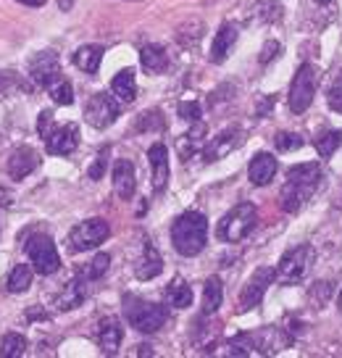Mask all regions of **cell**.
<instances>
[{
	"label": "cell",
	"instance_id": "cell-7",
	"mask_svg": "<svg viewBox=\"0 0 342 358\" xmlns=\"http://www.w3.org/2000/svg\"><path fill=\"white\" fill-rule=\"evenodd\" d=\"M313 95H316V74H313V66L303 64L298 69V74L290 85V111L292 113H303L308 111V106L313 103Z\"/></svg>",
	"mask_w": 342,
	"mask_h": 358
},
{
	"label": "cell",
	"instance_id": "cell-15",
	"mask_svg": "<svg viewBox=\"0 0 342 358\" xmlns=\"http://www.w3.org/2000/svg\"><path fill=\"white\" fill-rule=\"evenodd\" d=\"M148 161H150V185H153V192H164L166 185H169V150H166V145L155 143L148 150Z\"/></svg>",
	"mask_w": 342,
	"mask_h": 358
},
{
	"label": "cell",
	"instance_id": "cell-31",
	"mask_svg": "<svg viewBox=\"0 0 342 358\" xmlns=\"http://www.w3.org/2000/svg\"><path fill=\"white\" fill-rule=\"evenodd\" d=\"M111 266V256L108 253H98V256L90 261V266L87 268H82V280H100L106 271H108Z\"/></svg>",
	"mask_w": 342,
	"mask_h": 358
},
{
	"label": "cell",
	"instance_id": "cell-44",
	"mask_svg": "<svg viewBox=\"0 0 342 358\" xmlns=\"http://www.w3.org/2000/svg\"><path fill=\"white\" fill-rule=\"evenodd\" d=\"M337 308H340V313H342V290H340V295H337Z\"/></svg>",
	"mask_w": 342,
	"mask_h": 358
},
{
	"label": "cell",
	"instance_id": "cell-20",
	"mask_svg": "<svg viewBox=\"0 0 342 358\" xmlns=\"http://www.w3.org/2000/svg\"><path fill=\"white\" fill-rule=\"evenodd\" d=\"M234 43H237V27L234 24H224L219 32H216V40H213V48H211V61L213 64L227 61Z\"/></svg>",
	"mask_w": 342,
	"mask_h": 358
},
{
	"label": "cell",
	"instance_id": "cell-4",
	"mask_svg": "<svg viewBox=\"0 0 342 358\" xmlns=\"http://www.w3.org/2000/svg\"><path fill=\"white\" fill-rule=\"evenodd\" d=\"M255 222H258V208H255L253 203H237L232 211L219 222L216 237L224 240V243H240V240H245L253 232Z\"/></svg>",
	"mask_w": 342,
	"mask_h": 358
},
{
	"label": "cell",
	"instance_id": "cell-17",
	"mask_svg": "<svg viewBox=\"0 0 342 358\" xmlns=\"http://www.w3.org/2000/svg\"><path fill=\"white\" fill-rule=\"evenodd\" d=\"M161 271H164V258H161V253H158L150 243H145L143 256L137 258V264H134V277L148 282V280H153V277H158Z\"/></svg>",
	"mask_w": 342,
	"mask_h": 358
},
{
	"label": "cell",
	"instance_id": "cell-38",
	"mask_svg": "<svg viewBox=\"0 0 342 358\" xmlns=\"http://www.w3.org/2000/svg\"><path fill=\"white\" fill-rule=\"evenodd\" d=\"M282 53V45L274 43V40H269V43L264 45V53H261V64H269L271 58H276Z\"/></svg>",
	"mask_w": 342,
	"mask_h": 358
},
{
	"label": "cell",
	"instance_id": "cell-34",
	"mask_svg": "<svg viewBox=\"0 0 342 358\" xmlns=\"http://www.w3.org/2000/svg\"><path fill=\"white\" fill-rule=\"evenodd\" d=\"M164 129V116H161V111H148L140 116V124H137V129L140 132H145V129Z\"/></svg>",
	"mask_w": 342,
	"mask_h": 358
},
{
	"label": "cell",
	"instance_id": "cell-33",
	"mask_svg": "<svg viewBox=\"0 0 342 358\" xmlns=\"http://www.w3.org/2000/svg\"><path fill=\"white\" fill-rule=\"evenodd\" d=\"M50 95H53V101L58 103V106H71V103H74V90H71V85H69L66 79H61L58 85H53V87H50Z\"/></svg>",
	"mask_w": 342,
	"mask_h": 358
},
{
	"label": "cell",
	"instance_id": "cell-37",
	"mask_svg": "<svg viewBox=\"0 0 342 358\" xmlns=\"http://www.w3.org/2000/svg\"><path fill=\"white\" fill-rule=\"evenodd\" d=\"M329 292H332V285L329 282H316L313 287H311V301L313 303H327V298H329Z\"/></svg>",
	"mask_w": 342,
	"mask_h": 358
},
{
	"label": "cell",
	"instance_id": "cell-36",
	"mask_svg": "<svg viewBox=\"0 0 342 358\" xmlns=\"http://www.w3.org/2000/svg\"><path fill=\"white\" fill-rule=\"evenodd\" d=\"M179 116H182L185 122H200V106L195 101L179 103Z\"/></svg>",
	"mask_w": 342,
	"mask_h": 358
},
{
	"label": "cell",
	"instance_id": "cell-5",
	"mask_svg": "<svg viewBox=\"0 0 342 358\" xmlns=\"http://www.w3.org/2000/svg\"><path fill=\"white\" fill-rule=\"evenodd\" d=\"M108 235H111V227L106 219H87V222H79L69 232L66 248L71 253H85L90 248H98L100 243H106Z\"/></svg>",
	"mask_w": 342,
	"mask_h": 358
},
{
	"label": "cell",
	"instance_id": "cell-28",
	"mask_svg": "<svg viewBox=\"0 0 342 358\" xmlns=\"http://www.w3.org/2000/svg\"><path fill=\"white\" fill-rule=\"evenodd\" d=\"M27 353V337L16 335V332H8L0 343V356L3 358H22Z\"/></svg>",
	"mask_w": 342,
	"mask_h": 358
},
{
	"label": "cell",
	"instance_id": "cell-2",
	"mask_svg": "<svg viewBox=\"0 0 342 358\" xmlns=\"http://www.w3.org/2000/svg\"><path fill=\"white\" fill-rule=\"evenodd\" d=\"M208 240V222L200 211H187L171 224V243L182 256H198Z\"/></svg>",
	"mask_w": 342,
	"mask_h": 358
},
{
	"label": "cell",
	"instance_id": "cell-40",
	"mask_svg": "<svg viewBox=\"0 0 342 358\" xmlns=\"http://www.w3.org/2000/svg\"><path fill=\"white\" fill-rule=\"evenodd\" d=\"M327 101H329L332 111L342 113V87H334V90H329V95H327Z\"/></svg>",
	"mask_w": 342,
	"mask_h": 358
},
{
	"label": "cell",
	"instance_id": "cell-12",
	"mask_svg": "<svg viewBox=\"0 0 342 358\" xmlns=\"http://www.w3.org/2000/svg\"><path fill=\"white\" fill-rule=\"evenodd\" d=\"M79 145V127L77 124H64L45 137V148L50 156H69Z\"/></svg>",
	"mask_w": 342,
	"mask_h": 358
},
{
	"label": "cell",
	"instance_id": "cell-25",
	"mask_svg": "<svg viewBox=\"0 0 342 358\" xmlns=\"http://www.w3.org/2000/svg\"><path fill=\"white\" fill-rule=\"evenodd\" d=\"M166 301L174 308H187L190 303H192V290H190L187 282L182 280V277H174V280L169 282V287H166Z\"/></svg>",
	"mask_w": 342,
	"mask_h": 358
},
{
	"label": "cell",
	"instance_id": "cell-24",
	"mask_svg": "<svg viewBox=\"0 0 342 358\" xmlns=\"http://www.w3.org/2000/svg\"><path fill=\"white\" fill-rule=\"evenodd\" d=\"M100 61H103V48L100 45H82L77 53H74V64L85 74H95L100 69Z\"/></svg>",
	"mask_w": 342,
	"mask_h": 358
},
{
	"label": "cell",
	"instance_id": "cell-45",
	"mask_svg": "<svg viewBox=\"0 0 342 358\" xmlns=\"http://www.w3.org/2000/svg\"><path fill=\"white\" fill-rule=\"evenodd\" d=\"M316 3H329V0H316Z\"/></svg>",
	"mask_w": 342,
	"mask_h": 358
},
{
	"label": "cell",
	"instance_id": "cell-11",
	"mask_svg": "<svg viewBox=\"0 0 342 358\" xmlns=\"http://www.w3.org/2000/svg\"><path fill=\"white\" fill-rule=\"evenodd\" d=\"M274 277H276L274 268H269V266L258 268L253 277L248 280V285H245L243 298H240V308H243V311H250L255 306H261V301H264L266 290H269V285L274 282Z\"/></svg>",
	"mask_w": 342,
	"mask_h": 358
},
{
	"label": "cell",
	"instance_id": "cell-35",
	"mask_svg": "<svg viewBox=\"0 0 342 358\" xmlns=\"http://www.w3.org/2000/svg\"><path fill=\"white\" fill-rule=\"evenodd\" d=\"M106 166H108V148H103V150L98 153L95 164L87 169V177L90 179H100L103 174H106Z\"/></svg>",
	"mask_w": 342,
	"mask_h": 358
},
{
	"label": "cell",
	"instance_id": "cell-32",
	"mask_svg": "<svg viewBox=\"0 0 342 358\" xmlns=\"http://www.w3.org/2000/svg\"><path fill=\"white\" fill-rule=\"evenodd\" d=\"M274 145L279 153H290V150H298V148H303V137L295 132H279L274 137Z\"/></svg>",
	"mask_w": 342,
	"mask_h": 358
},
{
	"label": "cell",
	"instance_id": "cell-9",
	"mask_svg": "<svg viewBox=\"0 0 342 358\" xmlns=\"http://www.w3.org/2000/svg\"><path fill=\"white\" fill-rule=\"evenodd\" d=\"M116 116H119V103L108 92H95L85 106V122L95 129H106L108 124L116 122Z\"/></svg>",
	"mask_w": 342,
	"mask_h": 358
},
{
	"label": "cell",
	"instance_id": "cell-6",
	"mask_svg": "<svg viewBox=\"0 0 342 358\" xmlns=\"http://www.w3.org/2000/svg\"><path fill=\"white\" fill-rule=\"evenodd\" d=\"M311 264H313V248L311 245H298L287 250L282 261H279V268H276V280L279 285H298L306 274H308Z\"/></svg>",
	"mask_w": 342,
	"mask_h": 358
},
{
	"label": "cell",
	"instance_id": "cell-16",
	"mask_svg": "<svg viewBox=\"0 0 342 358\" xmlns=\"http://www.w3.org/2000/svg\"><path fill=\"white\" fill-rule=\"evenodd\" d=\"M134 187H137V174H134L132 161L127 158H119L113 164V190L122 201H129L134 195Z\"/></svg>",
	"mask_w": 342,
	"mask_h": 358
},
{
	"label": "cell",
	"instance_id": "cell-23",
	"mask_svg": "<svg viewBox=\"0 0 342 358\" xmlns=\"http://www.w3.org/2000/svg\"><path fill=\"white\" fill-rule=\"evenodd\" d=\"M140 61H143V69L150 71V74H164L169 69V56L161 45H145L143 53H140Z\"/></svg>",
	"mask_w": 342,
	"mask_h": 358
},
{
	"label": "cell",
	"instance_id": "cell-39",
	"mask_svg": "<svg viewBox=\"0 0 342 358\" xmlns=\"http://www.w3.org/2000/svg\"><path fill=\"white\" fill-rule=\"evenodd\" d=\"M50 127H53V113L43 111V113H40V122H37V132H40V137H43V140L50 134Z\"/></svg>",
	"mask_w": 342,
	"mask_h": 358
},
{
	"label": "cell",
	"instance_id": "cell-42",
	"mask_svg": "<svg viewBox=\"0 0 342 358\" xmlns=\"http://www.w3.org/2000/svg\"><path fill=\"white\" fill-rule=\"evenodd\" d=\"M58 6H61V11H69L74 6V0H58Z\"/></svg>",
	"mask_w": 342,
	"mask_h": 358
},
{
	"label": "cell",
	"instance_id": "cell-30",
	"mask_svg": "<svg viewBox=\"0 0 342 358\" xmlns=\"http://www.w3.org/2000/svg\"><path fill=\"white\" fill-rule=\"evenodd\" d=\"M342 145V132H324L319 134V140H316V150H319V156L321 158H329L334 156V150Z\"/></svg>",
	"mask_w": 342,
	"mask_h": 358
},
{
	"label": "cell",
	"instance_id": "cell-18",
	"mask_svg": "<svg viewBox=\"0 0 342 358\" xmlns=\"http://www.w3.org/2000/svg\"><path fill=\"white\" fill-rule=\"evenodd\" d=\"M248 177H250L253 185L266 187L276 177V158L271 153H255L250 166H248Z\"/></svg>",
	"mask_w": 342,
	"mask_h": 358
},
{
	"label": "cell",
	"instance_id": "cell-10",
	"mask_svg": "<svg viewBox=\"0 0 342 358\" xmlns=\"http://www.w3.org/2000/svg\"><path fill=\"white\" fill-rule=\"evenodd\" d=\"M29 77L40 85V87L50 90L53 85L61 82V66H58V56H55L53 50H43V53H37L32 58V64H29Z\"/></svg>",
	"mask_w": 342,
	"mask_h": 358
},
{
	"label": "cell",
	"instance_id": "cell-27",
	"mask_svg": "<svg viewBox=\"0 0 342 358\" xmlns=\"http://www.w3.org/2000/svg\"><path fill=\"white\" fill-rule=\"evenodd\" d=\"M203 137H206V124L195 122V129H190V132L179 140V156H182V161H187L195 150L203 148Z\"/></svg>",
	"mask_w": 342,
	"mask_h": 358
},
{
	"label": "cell",
	"instance_id": "cell-29",
	"mask_svg": "<svg viewBox=\"0 0 342 358\" xmlns=\"http://www.w3.org/2000/svg\"><path fill=\"white\" fill-rule=\"evenodd\" d=\"M29 285H32V266H27V264L13 266L6 287H8L11 292H24V290H29Z\"/></svg>",
	"mask_w": 342,
	"mask_h": 358
},
{
	"label": "cell",
	"instance_id": "cell-21",
	"mask_svg": "<svg viewBox=\"0 0 342 358\" xmlns=\"http://www.w3.org/2000/svg\"><path fill=\"white\" fill-rule=\"evenodd\" d=\"M221 301H224V285H221L219 277H208L206 285H203V303H200L203 316H211V313L219 311Z\"/></svg>",
	"mask_w": 342,
	"mask_h": 358
},
{
	"label": "cell",
	"instance_id": "cell-13",
	"mask_svg": "<svg viewBox=\"0 0 342 358\" xmlns=\"http://www.w3.org/2000/svg\"><path fill=\"white\" fill-rule=\"evenodd\" d=\"M243 145V129H237V127H229V129H224V132L208 143V145L203 148V158L213 164V161H221L224 156H229L234 148Z\"/></svg>",
	"mask_w": 342,
	"mask_h": 358
},
{
	"label": "cell",
	"instance_id": "cell-14",
	"mask_svg": "<svg viewBox=\"0 0 342 358\" xmlns=\"http://www.w3.org/2000/svg\"><path fill=\"white\" fill-rule=\"evenodd\" d=\"M37 166H40V156H37V150H32L29 145H22L11 153L8 164H6V171H8V177L19 182V179L29 177Z\"/></svg>",
	"mask_w": 342,
	"mask_h": 358
},
{
	"label": "cell",
	"instance_id": "cell-22",
	"mask_svg": "<svg viewBox=\"0 0 342 358\" xmlns=\"http://www.w3.org/2000/svg\"><path fill=\"white\" fill-rule=\"evenodd\" d=\"M85 298H87V287H85V282L74 280V282H69L66 287H64V292L58 295L55 306H58L61 311H71V308L82 306V303H85Z\"/></svg>",
	"mask_w": 342,
	"mask_h": 358
},
{
	"label": "cell",
	"instance_id": "cell-19",
	"mask_svg": "<svg viewBox=\"0 0 342 358\" xmlns=\"http://www.w3.org/2000/svg\"><path fill=\"white\" fill-rule=\"evenodd\" d=\"M98 345L106 356H113L122 345V327L116 319H103L98 329Z\"/></svg>",
	"mask_w": 342,
	"mask_h": 358
},
{
	"label": "cell",
	"instance_id": "cell-8",
	"mask_svg": "<svg viewBox=\"0 0 342 358\" xmlns=\"http://www.w3.org/2000/svg\"><path fill=\"white\" fill-rule=\"evenodd\" d=\"M27 256L32 261V268L37 274H55L58 266H61V258H58V250H55V243L50 237H32L27 240Z\"/></svg>",
	"mask_w": 342,
	"mask_h": 358
},
{
	"label": "cell",
	"instance_id": "cell-3",
	"mask_svg": "<svg viewBox=\"0 0 342 358\" xmlns=\"http://www.w3.org/2000/svg\"><path fill=\"white\" fill-rule=\"evenodd\" d=\"M122 311H124V319H127L137 332H143V335L158 332V329L166 324V319H169V308H166V306L143 301L140 295H124Z\"/></svg>",
	"mask_w": 342,
	"mask_h": 358
},
{
	"label": "cell",
	"instance_id": "cell-1",
	"mask_svg": "<svg viewBox=\"0 0 342 358\" xmlns=\"http://www.w3.org/2000/svg\"><path fill=\"white\" fill-rule=\"evenodd\" d=\"M321 182V166L319 164H300L287 171V182L282 187V208L287 213L300 211V206L308 201L316 192Z\"/></svg>",
	"mask_w": 342,
	"mask_h": 358
},
{
	"label": "cell",
	"instance_id": "cell-41",
	"mask_svg": "<svg viewBox=\"0 0 342 358\" xmlns=\"http://www.w3.org/2000/svg\"><path fill=\"white\" fill-rule=\"evenodd\" d=\"M19 3H24V6H32V8H40V6H45V0H19Z\"/></svg>",
	"mask_w": 342,
	"mask_h": 358
},
{
	"label": "cell",
	"instance_id": "cell-26",
	"mask_svg": "<svg viewBox=\"0 0 342 358\" xmlns=\"http://www.w3.org/2000/svg\"><path fill=\"white\" fill-rule=\"evenodd\" d=\"M111 90H113V95H119L122 101H134V95H137V82H134V69H122L113 82H111Z\"/></svg>",
	"mask_w": 342,
	"mask_h": 358
},
{
	"label": "cell",
	"instance_id": "cell-43",
	"mask_svg": "<svg viewBox=\"0 0 342 358\" xmlns=\"http://www.w3.org/2000/svg\"><path fill=\"white\" fill-rule=\"evenodd\" d=\"M140 348H143V350H140V356H150V353H153V350H150L148 345H140Z\"/></svg>",
	"mask_w": 342,
	"mask_h": 358
}]
</instances>
